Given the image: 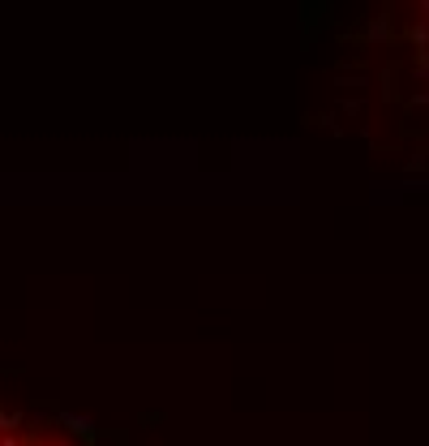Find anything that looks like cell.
Segmentation results:
<instances>
[{"label":"cell","mask_w":429,"mask_h":446,"mask_svg":"<svg viewBox=\"0 0 429 446\" xmlns=\"http://www.w3.org/2000/svg\"><path fill=\"white\" fill-rule=\"evenodd\" d=\"M43 446H56V442H43Z\"/></svg>","instance_id":"277c9868"},{"label":"cell","mask_w":429,"mask_h":446,"mask_svg":"<svg viewBox=\"0 0 429 446\" xmlns=\"http://www.w3.org/2000/svg\"><path fill=\"white\" fill-rule=\"evenodd\" d=\"M60 421L69 425V433H74V438H86V442L95 438V425H90L86 417H74V412H64V417H60Z\"/></svg>","instance_id":"6da1fadb"},{"label":"cell","mask_w":429,"mask_h":446,"mask_svg":"<svg viewBox=\"0 0 429 446\" xmlns=\"http://www.w3.org/2000/svg\"><path fill=\"white\" fill-rule=\"evenodd\" d=\"M18 425H22V412H0V438L9 429H18Z\"/></svg>","instance_id":"7a4b0ae2"},{"label":"cell","mask_w":429,"mask_h":446,"mask_svg":"<svg viewBox=\"0 0 429 446\" xmlns=\"http://www.w3.org/2000/svg\"><path fill=\"white\" fill-rule=\"evenodd\" d=\"M0 446H22V442H18V438H9V433H5V438H0ZM26 446H34V442H26Z\"/></svg>","instance_id":"3957f363"}]
</instances>
